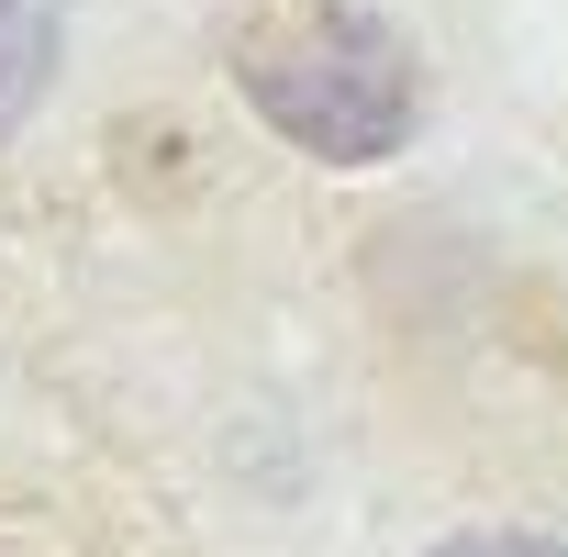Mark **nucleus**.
Segmentation results:
<instances>
[{
	"instance_id": "obj_3",
	"label": "nucleus",
	"mask_w": 568,
	"mask_h": 557,
	"mask_svg": "<svg viewBox=\"0 0 568 557\" xmlns=\"http://www.w3.org/2000/svg\"><path fill=\"white\" fill-rule=\"evenodd\" d=\"M435 557H568L557 535H457V546H435Z\"/></svg>"
},
{
	"instance_id": "obj_2",
	"label": "nucleus",
	"mask_w": 568,
	"mask_h": 557,
	"mask_svg": "<svg viewBox=\"0 0 568 557\" xmlns=\"http://www.w3.org/2000/svg\"><path fill=\"white\" fill-rule=\"evenodd\" d=\"M57 34H68V0H0V145H12V123L45 101Z\"/></svg>"
},
{
	"instance_id": "obj_1",
	"label": "nucleus",
	"mask_w": 568,
	"mask_h": 557,
	"mask_svg": "<svg viewBox=\"0 0 568 557\" xmlns=\"http://www.w3.org/2000/svg\"><path fill=\"white\" fill-rule=\"evenodd\" d=\"M234 79L324 168H379L413 134V57H402V34L379 12H357V0H291V12H267L245 34Z\"/></svg>"
}]
</instances>
